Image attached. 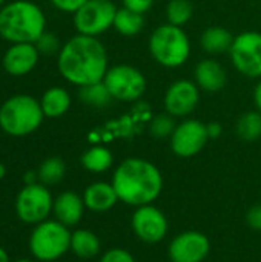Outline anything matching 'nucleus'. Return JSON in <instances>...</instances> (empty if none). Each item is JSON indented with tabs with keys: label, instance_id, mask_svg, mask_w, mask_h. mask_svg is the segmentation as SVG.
Wrapping results in <instances>:
<instances>
[{
	"label": "nucleus",
	"instance_id": "nucleus-1",
	"mask_svg": "<svg viewBox=\"0 0 261 262\" xmlns=\"http://www.w3.org/2000/svg\"><path fill=\"white\" fill-rule=\"evenodd\" d=\"M57 66L66 81L80 88L102 81L109 69L103 43L83 34H77L62 46Z\"/></svg>",
	"mask_w": 261,
	"mask_h": 262
},
{
	"label": "nucleus",
	"instance_id": "nucleus-2",
	"mask_svg": "<svg viewBox=\"0 0 261 262\" xmlns=\"http://www.w3.org/2000/svg\"><path fill=\"white\" fill-rule=\"evenodd\" d=\"M112 186L120 201L129 206H146L163 190V177L155 164L143 158H128L114 172Z\"/></svg>",
	"mask_w": 261,
	"mask_h": 262
},
{
	"label": "nucleus",
	"instance_id": "nucleus-3",
	"mask_svg": "<svg viewBox=\"0 0 261 262\" xmlns=\"http://www.w3.org/2000/svg\"><path fill=\"white\" fill-rule=\"evenodd\" d=\"M45 26L43 11L29 0H14L0 9V37L11 43H35Z\"/></svg>",
	"mask_w": 261,
	"mask_h": 262
},
{
	"label": "nucleus",
	"instance_id": "nucleus-4",
	"mask_svg": "<svg viewBox=\"0 0 261 262\" xmlns=\"http://www.w3.org/2000/svg\"><path fill=\"white\" fill-rule=\"evenodd\" d=\"M43 118L40 101L26 94L8 98L0 107V127L11 137H26L35 132Z\"/></svg>",
	"mask_w": 261,
	"mask_h": 262
},
{
	"label": "nucleus",
	"instance_id": "nucleus-5",
	"mask_svg": "<svg viewBox=\"0 0 261 262\" xmlns=\"http://www.w3.org/2000/svg\"><path fill=\"white\" fill-rule=\"evenodd\" d=\"M149 52L165 68H178L191 55V41L183 28L166 23L155 28L149 37Z\"/></svg>",
	"mask_w": 261,
	"mask_h": 262
},
{
	"label": "nucleus",
	"instance_id": "nucleus-6",
	"mask_svg": "<svg viewBox=\"0 0 261 262\" xmlns=\"http://www.w3.org/2000/svg\"><path fill=\"white\" fill-rule=\"evenodd\" d=\"M69 229L55 221H43L37 224L29 238L31 253L42 262H52L62 258L71 249Z\"/></svg>",
	"mask_w": 261,
	"mask_h": 262
},
{
	"label": "nucleus",
	"instance_id": "nucleus-7",
	"mask_svg": "<svg viewBox=\"0 0 261 262\" xmlns=\"http://www.w3.org/2000/svg\"><path fill=\"white\" fill-rule=\"evenodd\" d=\"M103 83L114 100L131 103L137 101L146 92V77L131 64H115L108 69Z\"/></svg>",
	"mask_w": 261,
	"mask_h": 262
},
{
	"label": "nucleus",
	"instance_id": "nucleus-8",
	"mask_svg": "<svg viewBox=\"0 0 261 262\" xmlns=\"http://www.w3.org/2000/svg\"><path fill=\"white\" fill-rule=\"evenodd\" d=\"M117 9L112 0H88L74 12V26L78 34L97 37L114 26Z\"/></svg>",
	"mask_w": 261,
	"mask_h": 262
},
{
	"label": "nucleus",
	"instance_id": "nucleus-9",
	"mask_svg": "<svg viewBox=\"0 0 261 262\" xmlns=\"http://www.w3.org/2000/svg\"><path fill=\"white\" fill-rule=\"evenodd\" d=\"M54 200L42 183L26 184L17 195L15 213L26 224H40L52 212Z\"/></svg>",
	"mask_w": 261,
	"mask_h": 262
},
{
	"label": "nucleus",
	"instance_id": "nucleus-10",
	"mask_svg": "<svg viewBox=\"0 0 261 262\" xmlns=\"http://www.w3.org/2000/svg\"><path fill=\"white\" fill-rule=\"evenodd\" d=\"M234 68L248 78H261V34L245 31L234 37L229 49Z\"/></svg>",
	"mask_w": 261,
	"mask_h": 262
},
{
	"label": "nucleus",
	"instance_id": "nucleus-11",
	"mask_svg": "<svg viewBox=\"0 0 261 262\" xmlns=\"http://www.w3.org/2000/svg\"><path fill=\"white\" fill-rule=\"evenodd\" d=\"M209 137L206 124L198 120H185L171 135V149L177 157L191 158L203 150Z\"/></svg>",
	"mask_w": 261,
	"mask_h": 262
},
{
	"label": "nucleus",
	"instance_id": "nucleus-12",
	"mask_svg": "<svg viewBox=\"0 0 261 262\" xmlns=\"http://www.w3.org/2000/svg\"><path fill=\"white\" fill-rule=\"evenodd\" d=\"M131 226L137 238L146 244H157L168 233V220L165 213L151 204L137 207Z\"/></svg>",
	"mask_w": 261,
	"mask_h": 262
},
{
	"label": "nucleus",
	"instance_id": "nucleus-13",
	"mask_svg": "<svg viewBox=\"0 0 261 262\" xmlns=\"http://www.w3.org/2000/svg\"><path fill=\"white\" fill-rule=\"evenodd\" d=\"M200 101V88L191 80H177L171 83L165 94V109L172 117H188L195 111Z\"/></svg>",
	"mask_w": 261,
	"mask_h": 262
},
{
	"label": "nucleus",
	"instance_id": "nucleus-14",
	"mask_svg": "<svg viewBox=\"0 0 261 262\" xmlns=\"http://www.w3.org/2000/svg\"><path fill=\"white\" fill-rule=\"evenodd\" d=\"M211 252V243L200 232H183L169 244V258L172 262H203Z\"/></svg>",
	"mask_w": 261,
	"mask_h": 262
},
{
	"label": "nucleus",
	"instance_id": "nucleus-15",
	"mask_svg": "<svg viewBox=\"0 0 261 262\" xmlns=\"http://www.w3.org/2000/svg\"><path fill=\"white\" fill-rule=\"evenodd\" d=\"M38 55L34 43H12L3 55V69L14 77L26 75L37 66Z\"/></svg>",
	"mask_w": 261,
	"mask_h": 262
},
{
	"label": "nucleus",
	"instance_id": "nucleus-16",
	"mask_svg": "<svg viewBox=\"0 0 261 262\" xmlns=\"http://www.w3.org/2000/svg\"><path fill=\"white\" fill-rule=\"evenodd\" d=\"M195 83L206 92H218L226 86V69L214 58L202 60L194 71Z\"/></svg>",
	"mask_w": 261,
	"mask_h": 262
},
{
	"label": "nucleus",
	"instance_id": "nucleus-17",
	"mask_svg": "<svg viewBox=\"0 0 261 262\" xmlns=\"http://www.w3.org/2000/svg\"><path fill=\"white\" fill-rule=\"evenodd\" d=\"M85 201L74 192H63L54 200L52 212L58 223L65 224L66 227L75 226L83 218L85 212Z\"/></svg>",
	"mask_w": 261,
	"mask_h": 262
},
{
	"label": "nucleus",
	"instance_id": "nucleus-18",
	"mask_svg": "<svg viewBox=\"0 0 261 262\" xmlns=\"http://www.w3.org/2000/svg\"><path fill=\"white\" fill-rule=\"evenodd\" d=\"M83 201L89 210L100 213V212L111 210L120 200H118L117 192L112 184L100 181V183H94L86 187V190L83 193Z\"/></svg>",
	"mask_w": 261,
	"mask_h": 262
},
{
	"label": "nucleus",
	"instance_id": "nucleus-19",
	"mask_svg": "<svg viewBox=\"0 0 261 262\" xmlns=\"http://www.w3.org/2000/svg\"><path fill=\"white\" fill-rule=\"evenodd\" d=\"M232 43H234V35L222 26H211L200 37V45L203 51L211 55L229 52Z\"/></svg>",
	"mask_w": 261,
	"mask_h": 262
},
{
	"label": "nucleus",
	"instance_id": "nucleus-20",
	"mask_svg": "<svg viewBox=\"0 0 261 262\" xmlns=\"http://www.w3.org/2000/svg\"><path fill=\"white\" fill-rule=\"evenodd\" d=\"M42 111L48 118H58L69 111L71 95L63 88H51L48 89L40 100Z\"/></svg>",
	"mask_w": 261,
	"mask_h": 262
},
{
	"label": "nucleus",
	"instance_id": "nucleus-21",
	"mask_svg": "<svg viewBox=\"0 0 261 262\" xmlns=\"http://www.w3.org/2000/svg\"><path fill=\"white\" fill-rule=\"evenodd\" d=\"M102 244L95 233L89 230H75L71 236V250L83 259L94 258L100 253Z\"/></svg>",
	"mask_w": 261,
	"mask_h": 262
},
{
	"label": "nucleus",
	"instance_id": "nucleus-22",
	"mask_svg": "<svg viewBox=\"0 0 261 262\" xmlns=\"http://www.w3.org/2000/svg\"><path fill=\"white\" fill-rule=\"evenodd\" d=\"M145 26V15L134 12L125 6L117 9L115 18H114V28L118 34L125 37H134L142 32Z\"/></svg>",
	"mask_w": 261,
	"mask_h": 262
},
{
	"label": "nucleus",
	"instance_id": "nucleus-23",
	"mask_svg": "<svg viewBox=\"0 0 261 262\" xmlns=\"http://www.w3.org/2000/svg\"><path fill=\"white\" fill-rule=\"evenodd\" d=\"M112 163H114V157H112L111 150L106 147H102V146L91 147L89 150H86L82 155L83 167L92 173L106 172L108 169H111Z\"/></svg>",
	"mask_w": 261,
	"mask_h": 262
},
{
	"label": "nucleus",
	"instance_id": "nucleus-24",
	"mask_svg": "<svg viewBox=\"0 0 261 262\" xmlns=\"http://www.w3.org/2000/svg\"><path fill=\"white\" fill-rule=\"evenodd\" d=\"M78 97L83 103L94 106V107H105L112 101V95L108 91L106 84L102 81L92 83V84H86L80 88Z\"/></svg>",
	"mask_w": 261,
	"mask_h": 262
},
{
	"label": "nucleus",
	"instance_id": "nucleus-25",
	"mask_svg": "<svg viewBox=\"0 0 261 262\" xmlns=\"http://www.w3.org/2000/svg\"><path fill=\"white\" fill-rule=\"evenodd\" d=\"M66 173V166L62 158L51 157L45 160L37 172V180L45 186H54L58 184Z\"/></svg>",
	"mask_w": 261,
	"mask_h": 262
},
{
	"label": "nucleus",
	"instance_id": "nucleus-26",
	"mask_svg": "<svg viewBox=\"0 0 261 262\" xmlns=\"http://www.w3.org/2000/svg\"><path fill=\"white\" fill-rule=\"evenodd\" d=\"M237 134L245 141H255L261 137V112L245 114L237 123Z\"/></svg>",
	"mask_w": 261,
	"mask_h": 262
},
{
	"label": "nucleus",
	"instance_id": "nucleus-27",
	"mask_svg": "<svg viewBox=\"0 0 261 262\" xmlns=\"http://www.w3.org/2000/svg\"><path fill=\"white\" fill-rule=\"evenodd\" d=\"M194 6L189 0H171L166 6L168 23L183 28L192 17Z\"/></svg>",
	"mask_w": 261,
	"mask_h": 262
},
{
	"label": "nucleus",
	"instance_id": "nucleus-28",
	"mask_svg": "<svg viewBox=\"0 0 261 262\" xmlns=\"http://www.w3.org/2000/svg\"><path fill=\"white\" fill-rule=\"evenodd\" d=\"M177 124L174 121V117L169 115V114H160L157 115L152 121H151V126H149V130H151V135L154 138H168L174 134Z\"/></svg>",
	"mask_w": 261,
	"mask_h": 262
},
{
	"label": "nucleus",
	"instance_id": "nucleus-29",
	"mask_svg": "<svg viewBox=\"0 0 261 262\" xmlns=\"http://www.w3.org/2000/svg\"><path fill=\"white\" fill-rule=\"evenodd\" d=\"M34 45H35V48L38 49V52L46 54V55L55 54L57 51H60V49H62V48H60V41H58V38H57L54 34L46 32V31L42 34V37H40Z\"/></svg>",
	"mask_w": 261,
	"mask_h": 262
},
{
	"label": "nucleus",
	"instance_id": "nucleus-30",
	"mask_svg": "<svg viewBox=\"0 0 261 262\" xmlns=\"http://www.w3.org/2000/svg\"><path fill=\"white\" fill-rule=\"evenodd\" d=\"M100 262H135V259L125 249H111L102 256Z\"/></svg>",
	"mask_w": 261,
	"mask_h": 262
},
{
	"label": "nucleus",
	"instance_id": "nucleus-31",
	"mask_svg": "<svg viewBox=\"0 0 261 262\" xmlns=\"http://www.w3.org/2000/svg\"><path fill=\"white\" fill-rule=\"evenodd\" d=\"M122 3L125 8L143 15L154 6V0H122Z\"/></svg>",
	"mask_w": 261,
	"mask_h": 262
},
{
	"label": "nucleus",
	"instance_id": "nucleus-32",
	"mask_svg": "<svg viewBox=\"0 0 261 262\" xmlns=\"http://www.w3.org/2000/svg\"><path fill=\"white\" fill-rule=\"evenodd\" d=\"M88 0H51V3L57 8V9H60V11H63V12H75V11H78L85 3H86Z\"/></svg>",
	"mask_w": 261,
	"mask_h": 262
},
{
	"label": "nucleus",
	"instance_id": "nucleus-33",
	"mask_svg": "<svg viewBox=\"0 0 261 262\" xmlns=\"http://www.w3.org/2000/svg\"><path fill=\"white\" fill-rule=\"evenodd\" d=\"M246 221H248V224L251 226V229L261 232V204L254 206V207L248 212Z\"/></svg>",
	"mask_w": 261,
	"mask_h": 262
},
{
	"label": "nucleus",
	"instance_id": "nucleus-34",
	"mask_svg": "<svg viewBox=\"0 0 261 262\" xmlns=\"http://www.w3.org/2000/svg\"><path fill=\"white\" fill-rule=\"evenodd\" d=\"M206 130H208V137H209V140H217V138L222 135L223 127H222V124H220V123L212 121V123L206 124Z\"/></svg>",
	"mask_w": 261,
	"mask_h": 262
},
{
	"label": "nucleus",
	"instance_id": "nucleus-35",
	"mask_svg": "<svg viewBox=\"0 0 261 262\" xmlns=\"http://www.w3.org/2000/svg\"><path fill=\"white\" fill-rule=\"evenodd\" d=\"M254 103H255L258 112H261V80L257 83V86L254 89Z\"/></svg>",
	"mask_w": 261,
	"mask_h": 262
},
{
	"label": "nucleus",
	"instance_id": "nucleus-36",
	"mask_svg": "<svg viewBox=\"0 0 261 262\" xmlns=\"http://www.w3.org/2000/svg\"><path fill=\"white\" fill-rule=\"evenodd\" d=\"M35 177H37V175H35L34 172H28V173L25 175V183H26V184H34V183H35Z\"/></svg>",
	"mask_w": 261,
	"mask_h": 262
},
{
	"label": "nucleus",
	"instance_id": "nucleus-37",
	"mask_svg": "<svg viewBox=\"0 0 261 262\" xmlns=\"http://www.w3.org/2000/svg\"><path fill=\"white\" fill-rule=\"evenodd\" d=\"M0 262H9V256H8V253L5 252L3 247H0Z\"/></svg>",
	"mask_w": 261,
	"mask_h": 262
},
{
	"label": "nucleus",
	"instance_id": "nucleus-38",
	"mask_svg": "<svg viewBox=\"0 0 261 262\" xmlns=\"http://www.w3.org/2000/svg\"><path fill=\"white\" fill-rule=\"evenodd\" d=\"M5 175H6V167H5L3 163H0V180H3Z\"/></svg>",
	"mask_w": 261,
	"mask_h": 262
},
{
	"label": "nucleus",
	"instance_id": "nucleus-39",
	"mask_svg": "<svg viewBox=\"0 0 261 262\" xmlns=\"http://www.w3.org/2000/svg\"><path fill=\"white\" fill-rule=\"evenodd\" d=\"M15 262H32V261H29V259H20V261H15Z\"/></svg>",
	"mask_w": 261,
	"mask_h": 262
},
{
	"label": "nucleus",
	"instance_id": "nucleus-40",
	"mask_svg": "<svg viewBox=\"0 0 261 262\" xmlns=\"http://www.w3.org/2000/svg\"><path fill=\"white\" fill-rule=\"evenodd\" d=\"M5 2H6V0H0V6H2V5H3Z\"/></svg>",
	"mask_w": 261,
	"mask_h": 262
}]
</instances>
